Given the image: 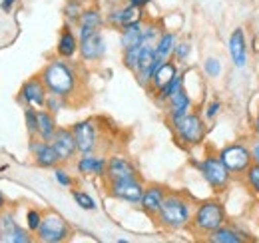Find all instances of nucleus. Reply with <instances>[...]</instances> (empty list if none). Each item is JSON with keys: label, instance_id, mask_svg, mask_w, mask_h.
<instances>
[{"label": "nucleus", "instance_id": "nucleus-1", "mask_svg": "<svg viewBox=\"0 0 259 243\" xmlns=\"http://www.w3.org/2000/svg\"><path fill=\"white\" fill-rule=\"evenodd\" d=\"M40 78L50 94L70 98L78 90V70L64 58L50 60L40 72Z\"/></svg>", "mask_w": 259, "mask_h": 243}, {"label": "nucleus", "instance_id": "nucleus-14", "mask_svg": "<svg viewBox=\"0 0 259 243\" xmlns=\"http://www.w3.org/2000/svg\"><path fill=\"white\" fill-rule=\"evenodd\" d=\"M108 168V159L94 153H80L76 159V172L82 176H92V178H104Z\"/></svg>", "mask_w": 259, "mask_h": 243}, {"label": "nucleus", "instance_id": "nucleus-20", "mask_svg": "<svg viewBox=\"0 0 259 243\" xmlns=\"http://www.w3.org/2000/svg\"><path fill=\"white\" fill-rule=\"evenodd\" d=\"M176 44H178V36L174 32H162L158 44H156V58L152 64V72L156 74V70L162 66L163 62L171 60L174 58V50H176Z\"/></svg>", "mask_w": 259, "mask_h": 243}, {"label": "nucleus", "instance_id": "nucleus-17", "mask_svg": "<svg viewBox=\"0 0 259 243\" xmlns=\"http://www.w3.org/2000/svg\"><path fill=\"white\" fill-rule=\"evenodd\" d=\"M227 50H229V58L233 62V66L243 68L247 64V40H245L243 28H235L231 32L229 42H227Z\"/></svg>", "mask_w": 259, "mask_h": 243}, {"label": "nucleus", "instance_id": "nucleus-29", "mask_svg": "<svg viewBox=\"0 0 259 243\" xmlns=\"http://www.w3.org/2000/svg\"><path fill=\"white\" fill-rule=\"evenodd\" d=\"M124 52V56H122V60H124V66L128 68L130 72H138V64H140V54H142V42H138V44H134V46H130L126 50H122Z\"/></svg>", "mask_w": 259, "mask_h": 243}, {"label": "nucleus", "instance_id": "nucleus-12", "mask_svg": "<svg viewBox=\"0 0 259 243\" xmlns=\"http://www.w3.org/2000/svg\"><path fill=\"white\" fill-rule=\"evenodd\" d=\"M30 153L34 157V164L38 168H44V170H54L56 166H60V155L56 153L52 142H46V140H40V138H30Z\"/></svg>", "mask_w": 259, "mask_h": 243}, {"label": "nucleus", "instance_id": "nucleus-16", "mask_svg": "<svg viewBox=\"0 0 259 243\" xmlns=\"http://www.w3.org/2000/svg\"><path fill=\"white\" fill-rule=\"evenodd\" d=\"M106 178L108 182L114 180H126V178H138V168L124 155H112L108 159V168H106Z\"/></svg>", "mask_w": 259, "mask_h": 243}, {"label": "nucleus", "instance_id": "nucleus-41", "mask_svg": "<svg viewBox=\"0 0 259 243\" xmlns=\"http://www.w3.org/2000/svg\"><path fill=\"white\" fill-rule=\"evenodd\" d=\"M126 2H128V4H132L134 8H138V10H144V8H146V6H148L152 0H126Z\"/></svg>", "mask_w": 259, "mask_h": 243}, {"label": "nucleus", "instance_id": "nucleus-33", "mask_svg": "<svg viewBox=\"0 0 259 243\" xmlns=\"http://www.w3.org/2000/svg\"><path fill=\"white\" fill-rule=\"evenodd\" d=\"M190 54H192V44H190V40H178L176 50H174V60L184 64V62H188Z\"/></svg>", "mask_w": 259, "mask_h": 243}, {"label": "nucleus", "instance_id": "nucleus-8", "mask_svg": "<svg viewBox=\"0 0 259 243\" xmlns=\"http://www.w3.org/2000/svg\"><path fill=\"white\" fill-rule=\"evenodd\" d=\"M144 189H146V185L140 182V178H126V180L108 182V193L114 199L126 201V204H132V206H140Z\"/></svg>", "mask_w": 259, "mask_h": 243}, {"label": "nucleus", "instance_id": "nucleus-43", "mask_svg": "<svg viewBox=\"0 0 259 243\" xmlns=\"http://www.w3.org/2000/svg\"><path fill=\"white\" fill-rule=\"evenodd\" d=\"M251 155H253V161L259 164V138L251 144Z\"/></svg>", "mask_w": 259, "mask_h": 243}, {"label": "nucleus", "instance_id": "nucleus-3", "mask_svg": "<svg viewBox=\"0 0 259 243\" xmlns=\"http://www.w3.org/2000/svg\"><path fill=\"white\" fill-rule=\"evenodd\" d=\"M227 223V213L226 208L220 199H207V201H201L194 212V219H192V225L197 233H211L215 231L218 227L226 225Z\"/></svg>", "mask_w": 259, "mask_h": 243}, {"label": "nucleus", "instance_id": "nucleus-7", "mask_svg": "<svg viewBox=\"0 0 259 243\" xmlns=\"http://www.w3.org/2000/svg\"><path fill=\"white\" fill-rule=\"evenodd\" d=\"M222 161L227 166V170L233 176H243L247 172V168L253 164V155L251 148L243 146V144H229L220 152Z\"/></svg>", "mask_w": 259, "mask_h": 243}, {"label": "nucleus", "instance_id": "nucleus-45", "mask_svg": "<svg viewBox=\"0 0 259 243\" xmlns=\"http://www.w3.org/2000/svg\"><path fill=\"white\" fill-rule=\"evenodd\" d=\"M255 132H257V138H259V112L257 116H255Z\"/></svg>", "mask_w": 259, "mask_h": 243}, {"label": "nucleus", "instance_id": "nucleus-15", "mask_svg": "<svg viewBox=\"0 0 259 243\" xmlns=\"http://www.w3.org/2000/svg\"><path fill=\"white\" fill-rule=\"evenodd\" d=\"M165 195H167V191H165L163 185H158V183L148 185L144 189V195H142V201H140L142 212L146 213L148 217H156L158 212H160V208H162Z\"/></svg>", "mask_w": 259, "mask_h": 243}, {"label": "nucleus", "instance_id": "nucleus-30", "mask_svg": "<svg viewBox=\"0 0 259 243\" xmlns=\"http://www.w3.org/2000/svg\"><path fill=\"white\" fill-rule=\"evenodd\" d=\"M72 199H74V204H76L80 210H84V212H96L98 204L90 193H86V191H82V189H72Z\"/></svg>", "mask_w": 259, "mask_h": 243}, {"label": "nucleus", "instance_id": "nucleus-9", "mask_svg": "<svg viewBox=\"0 0 259 243\" xmlns=\"http://www.w3.org/2000/svg\"><path fill=\"white\" fill-rule=\"evenodd\" d=\"M72 134L76 138L78 153H94L100 144V130L96 120H82L72 126Z\"/></svg>", "mask_w": 259, "mask_h": 243}, {"label": "nucleus", "instance_id": "nucleus-21", "mask_svg": "<svg viewBox=\"0 0 259 243\" xmlns=\"http://www.w3.org/2000/svg\"><path fill=\"white\" fill-rule=\"evenodd\" d=\"M104 22H106V18L102 16V12L98 8H84L82 14H80V20L76 24L78 26V30H76L78 32V38H84L90 32L100 30Z\"/></svg>", "mask_w": 259, "mask_h": 243}, {"label": "nucleus", "instance_id": "nucleus-44", "mask_svg": "<svg viewBox=\"0 0 259 243\" xmlns=\"http://www.w3.org/2000/svg\"><path fill=\"white\" fill-rule=\"evenodd\" d=\"M6 210V195L0 191V212H4Z\"/></svg>", "mask_w": 259, "mask_h": 243}, {"label": "nucleus", "instance_id": "nucleus-39", "mask_svg": "<svg viewBox=\"0 0 259 243\" xmlns=\"http://www.w3.org/2000/svg\"><path fill=\"white\" fill-rule=\"evenodd\" d=\"M30 241H32V231L24 229L22 225L16 227V231H14L12 239H10V243H30Z\"/></svg>", "mask_w": 259, "mask_h": 243}, {"label": "nucleus", "instance_id": "nucleus-6", "mask_svg": "<svg viewBox=\"0 0 259 243\" xmlns=\"http://www.w3.org/2000/svg\"><path fill=\"white\" fill-rule=\"evenodd\" d=\"M70 233H72V229H70L68 221L62 215L46 213L42 223H40V227H38V231H36V237H38V241L42 243H62L70 237Z\"/></svg>", "mask_w": 259, "mask_h": 243}, {"label": "nucleus", "instance_id": "nucleus-42", "mask_svg": "<svg viewBox=\"0 0 259 243\" xmlns=\"http://www.w3.org/2000/svg\"><path fill=\"white\" fill-rule=\"evenodd\" d=\"M16 2H18V0H0V8H2V12H10V10L14 8Z\"/></svg>", "mask_w": 259, "mask_h": 243}, {"label": "nucleus", "instance_id": "nucleus-24", "mask_svg": "<svg viewBox=\"0 0 259 243\" xmlns=\"http://www.w3.org/2000/svg\"><path fill=\"white\" fill-rule=\"evenodd\" d=\"M56 130H58L56 114H52V112L46 110V108H40V110H38V138L50 142V140L54 138Z\"/></svg>", "mask_w": 259, "mask_h": 243}, {"label": "nucleus", "instance_id": "nucleus-4", "mask_svg": "<svg viewBox=\"0 0 259 243\" xmlns=\"http://www.w3.org/2000/svg\"><path fill=\"white\" fill-rule=\"evenodd\" d=\"M194 166L199 170L201 178L207 182V185L213 189V191H224L229 182H231V172L227 170V166L222 161L220 155H207L203 157L201 161L194 159Z\"/></svg>", "mask_w": 259, "mask_h": 243}, {"label": "nucleus", "instance_id": "nucleus-34", "mask_svg": "<svg viewBox=\"0 0 259 243\" xmlns=\"http://www.w3.org/2000/svg\"><path fill=\"white\" fill-rule=\"evenodd\" d=\"M243 176H245V183L249 185V189L259 195V164L253 161V164L247 168V172H245Z\"/></svg>", "mask_w": 259, "mask_h": 243}, {"label": "nucleus", "instance_id": "nucleus-22", "mask_svg": "<svg viewBox=\"0 0 259 243\" xmlns=\"http://www.w3.org/2000/svg\"><path fill=\"white\" fill-rule=\"evenodd\" d=\"M136 18H140V10L126 2L124 6H118V4H116V6L108 12L106 22H108L110 26H114V28H122V26H126L128 22L136 20Z\"/></svg>", "mask_w": 259, "mask_h": 243}, {"label": "nucleus", "instance_id": "nucleus-10", "mask_svg": "<svg viewBox=\"0 0 259 243\" xmlns=\"http://www.w3.org/2000/svg\"><path fill=\"white\" fill-rule=\"evenodd\" d=\"M48 88L44 86L42 78L40 76H32L28 78L22 86H20V92H18V102L26 108V106H32L36 110L44 108L46 106V98H48Z\"/></svg>", "mask_w": 259, "mask_h": 243}, {"label": "nucleus", "instance_id": "nucleus-19", "mask_svg": "<svg viewBox=\"0 0 259 243\" xmlns=\"http://www.w3.org/2000/svg\"><path fill=\"white\" fill-rule=\"evenodd\" d=\"M192 106H194V102H192L188 90H186V88H180V90L176 92V94L165 102L169 122H176V120H180V118H184L186 114H190V112H192Z\"/></svg>", "mask_w": 259, "mask_h": 243}, {"label": "nucleus", "instance_id": "nucleus-40", "mask_svg": "<svg viewBox=\"0 0 259 243\" xmlns=\"http://www.w3.org/2000/svg\"><path fill=\"white\" fill-rule=\"evenodd\" d=\"M220 112H222V102H220V100H213V102H209L207 108H205V118H207V120H213Z\"/></svg>", "mask_w": 259, "mask_h": 243}, {"label": "nucleus", "instance_id": "nucleus-32", "mask_svg": "<svg viewBox=\"0 0 259 243\" xmlns=\"http://www.w3.org/2000/svg\"><path fill=\"white\" fill-rule=\"evenodd\" d=\"M24 124H26V132L30 138H38V110L32 106L24 108Z\"/></svg>", "mask_w": 259, "mask_h": 243}, {"label": "nucleus", "instance_id": "nucleus-47", "mask_svg": "<svg viewBox=\"0 0 259 243\" xmlns=\"http://www.w3.org/2000/svg\"><path fill=\"white\" fill-rule=\"evenodd\" d=\"M78 2H82V4H86V2H88V0H78Z\"/></svg>", "mask_w": 259, "mask_h": 243}, {"label": "nucleus", "instance_id": "nucleus-27", "mask_svg": "<svg viewBox=\"0 0 259 243\" xmlns=\"http://www.w3.org/2000/svg\"><path fill=\"white\" fill-rule=\"evenodd\" d=\"M184 76H186L184 72H178L165 86H162L160 90L156 92V100H158V104H165V102H167L176 92L180 90V88H184Z\"/></svg>", "mask_w": 259, "mask_h": 243}, {"label": "nucleus", "instance_id": "nucleus-13", "mask_svg": "<svg viewBox=\"0 0 259 243\" xmlns=\"http://www.w3.org/2000/svg\"><path fill=\"white\" fill-rule=\"evenodd\" d=\"M50 142H52L56 153L60 155V161L62 164H68V161H72L76 157L78 146H76V138L72 134V128H58L56 134H54V138Z\"/></svg>", "mask_w": 259, "mask_h": 243}, {"label": "nucleus", "instance_id": "nucleus-31", "mask_svg": "<svg viewBox=\"0 0 259 243\" xmlns=\"http://www.w3.org/2000/svg\"><path fill=\"white\" fill-rule=\"evenodd\" d=\"M82 10H84V4L82 2H78V0H66L64 4V18H66V24H78V20H80V14H82Z\"/></svg>", "mask_w": 259, "mask_h": 243}, {"label": "nucleus", "instance_id": "nucleus-26", "mask_svg": "<svg viewBox=\"0 0 259 243\" xmlns=\"http://www.w3.org/2000/svg\"><path fill=\"white\" fill-rule=\"evenodd\" d=\"M207 241H211V243H241V241H245V237H243L237 229L227 227V223H226V225L218 227L215 231L207 233Z\"/></svg>", "mask_w": 259, "mask_h": 243}, {"label": "nucleus", "instance_id": "nucleus-23", "mask_svg": "<svg viewBox=\"0 0 259 243\" xmlns=\"http://www.w3.org/2000/svg\"><path fill=\"white\" fill-rule=\"evenodd\" d=\"M142 30H144V18H136L120 28V48L126 50L130 46L142 42Z\"/></svg>", "mask_w": 259, "mask_h": 243}, {"label": "nucleus", "instance_id": "nucleus-25", "mask_svg": "<svg viewBox=\"0 0 259 243\" xmlns=\"http://www.w3.org/2000/svg\"><path fill=\"white\" fill-rule=\"evenodd\" d=\"M180 70H178V64L174 60H167V62H163L162 66L156 70V74L152 76V82H150V88L154 92H158L162 86H165L176 74H178Z\"/></svg>", "mask_w": 259, "mask_h": 243}, {"label": "nucleus", "instance_id": "nucleus-18", "mask_svg": "<svg viewBox=\"0 0 259 243\" xmlns=\"http://www.w3.org/2000/svg\"><path fill=\"white\" fill-rule=\"evenodd\" d=\"M80 50V38L78 32H74V28L70 24H66L64 28L60 30L58 36V44H56V54L64 60H72Z\"/></svg>", "mask_w": 259, "mask_h": 243}, {"label": "nucleus", "instance_id": "nucleus-28", "mask_svg": "<svg viewBox=\"0 0 259 243\" xmlns=\"http://www.w3.org/2000/svg\"><path fill=\"white\" fill-rule=\"evenodd\" d=\"M16 227H18V221L14 219V213L0 212V241L10 243Z\"/></svg>", "mask_w": 259, "mask_h": 243}, {"label": "nucleus", "instance_id": "nucleus-2", "mask_svg": "<svg viewBox=\"0 0 259 243\" xmlns=\"http://www.w3.org/2000/svg\"><path fill=\"white\" fill-rule=\"evenodd\" d=\"M194 212L195 210L192 199H188L182 193H167L160 212L156 215V219L165 229L180 231V229H186V227L192 225Z\"/></svg>", "mask_w": 259, "mask_h": 243}, {"label": "nucleus", "instance_id": "nucleus-35", "mask_svg": "<svg viewBox=\"0 0 259 243\" xmlns=\"http://www.w3.org/2000/svg\"><path fill=\"white\" fill-rule=\"evenodd\" d=\"M66 102H68V98H62V96H56V94H48V98H46V110H50L52 114H58V112H62L66 108Z\"/></svg>", "mask_w": 259, "mask_h": 243}, {"label": "nucleus", "instance_id": "nucleus-37", "mask_svg": "<svg viewBox=\"0 0 259 243\" xmlns=\"http://www.w3.org/2000/svg\"><path fill=\"white\" fill-rule=\"evenodd\" d=\"M42 219H44L42 212H38V210H28V212H26V229L36 233L38 227H40V223H42Z\"/></svg>", "mask_w": 259, "mask_h": 243}, {"label": "nucleus", "instance_id": "nucleus-38", "mask_svg": "<svg viewBox=\"0 0 259 243\" xmlns=\"http://www.w3.org/2000/svg\"><path fill=\"white\" fill-rule=\"evenodd\" d=\"M54 180H56V183H58L60 187H72V185H74L72 176L66 172L64 168H60V166L54 168Z\"/></svg>", "mask_w": 259, "mask_h": 243}, {"label": "nucleus", "instance_id": "nucleus-36", "mask_svg": "<svg viewBox=\"0 0 259 243\" xmlns=\"http://www.w3.org/2000/svg\"><path fill=\"white\" fill-rule=\"evenodd\" d=\"M203 72H205V76L207 78H218V76H222V62L220 58H207V60L203 62Z\"/></svg>", "mask_w": 259, "mask_h": 243}, {"label": "nucleus", "instance_id": "nucleus-11", "mask_svg": "<svg viewBox=\"0 0 259 243\" xmlns=\"http://www.w3.org/2000/svg\"><path fill=\"white\" fill-rule=\"evenodd\" d=\"M106 50H108V46H106V38H104L102 30H94L90 32L88 36L80 38V50H78V54H80L82 62H86V64L100 62L106 56Z\"/></svg>", "mask_w": 259, "mask_h": 243}, {"label": "nucleus", "instance_id": "nucleus-5", "mask_svg": "<svg viewBox=\"0 0 259 243\" xmlns=\"http://www.w3.org/2000/svg\"><path fill=\"white\" fill-rule=\"evenodd\" d=\"M169 126H171V130L176 132L178 140L184 146L195 148L205 138V122L201 120V116L195 114V112H190V114H186L184 118L176 122H169Z\"/></svg>", "mask_w": 259, "mask_h": 243}, {"label": "nucleus", "instance_id": "nucleus-46", "mask_svg": "<svg viewBox=\"0 0 259 243\" xmlns=\"http://www.w3.org/2000/svg\"><path fill=\"white\" fill-rule=\"evenodd\" d=\"M104 2H110V4H118L120 0H104Z\"/></svg>", "mask_w": 259, "mask_h": 243}]
</instances>
